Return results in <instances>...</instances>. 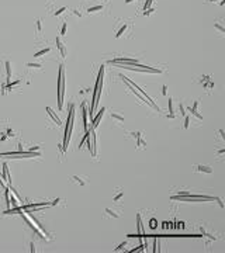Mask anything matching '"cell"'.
I'll return each instance as SVG.
<instances>
[{
  "label": "cell",
  "mask_w": 225,
  "mask_h": 253,
  "mask_svg": "<svg viewBox=\"0 0 225 253\" xmlns=\"http://www.w3.org/2000/svg\"><path fill=\"white\" fill-rule=\"evenodd\" d=\"M47 113H48V115H49V117H51V118H52V120H54V121L56 122V125H61V124H62V121H61V118H59V117L56 115L55 113H54V110H52L51 107H47Z\"/></svg>",
  "instance_id": "obj_11"
},
{
  "label": "cell",
  "mask_w": 225,
  "mask_h": 253,
  "mask_svg": "<svg viewBox=\"0 0 225 253\" xmlns=\"http://www.w3.org/2000/svg\"><path fill=\"white\" fill-rule=\"evenodd\" d=\"M6 75H7V83H10V80H11V63L8 62V61H6Z\"/></svg>",
  "instance_id": "obj_14"
},
{
  "label": "cell",
  "mask_w": 225,
  "mask_h": 253,
  "mask_svg": "<svg viewBox=\"0 0 225 253\" xmlns=\"http://www.w3.org/2000/svg\"><path fill=\"white\" fill-rule=\"evenodd\" d=\"M198 104H200L198 101H194L193 107H190V108H189V111H190V113H191V115H194L197 120H203V115H201L200 113L197 111V108H198Z\"/></svg>",
  "instance_id": "obj_9"
},
{
  "label": "cell",
  "mask_w": 225,
  "mask_h": 253,
  "mask_svg": "<svg viewBox=\"0 0 225 253\" xmlns=\"http://www.w3.org/2000/svg\"><path fill=\"white\" fill-rule=\"evenodd\" d=\"M66 28H68V23H64L62 30H61V35H66Z\"/></svg>",
  "instance_id": "obj_30"
},
{
  "label": "cell",
  "mask_w": 225,
  "mask_h": 253,
  "mask_svg": "<svg viewBox=\"0 0 225 253\" xmlns=\"http://www.w3.org/2000/svg\"><path fill=\"white\" fill-rule=\"evenodd\" d=\"M218 134H219V138H221L222 141H225V131H224V129H219V131H218Z\"/></svg>",
  "instance_id": "obj_32"
},
{
  "label": "cell",
  "mask_w": 225,
  "mask_h": 253,
  "mask_svg": "<svg viewBox=\"0 0 225 253\" xmlns=\"http://www.w3.org/2000/svg\"><path fill=\"white\" fill-rule=\"evenodd\" d=\"M179 111H180V115H183V117L186 115V113H184V106H183L182 103H179Z\"/></svg>",
  "instance_id": "obj_29"
},
{
  "label": "cell",
  "mask_w": 225,
  "mask_h": 253,
  "mask_svg": "<svg viewBox=\"0 0 225 253\" xmlns=\"http://www.w3.org/2000/svg\"><path fill=\"white\" fill-rule=\"evenodd\" d=\"M56 47H58V49H59V52H61L62 58H66V55H68V49H66V47H65V44L62 42L61 38H56Z\"/></svg>",
  "instance_id": "obj_8"
},
{
  "label": "cell",
  "mask_w": 225,
  "mask_h": 253,
  "mask_svg": "<svg viewBox=\"0 0 225 253\" xmlns=\"http://www.w3.org/2000/svg\"><path fill=\"white\" fill-rule=\"evenodd\" d=\"M225 153V149H219L218 150V155H224Z\"/></svg>",
  "instance_id": "obj_37"
},
{
  "label": "cell",
  "mask_w": 225,
  "mask_h": 253,
  "mask_svg": "<svg viewBox=\"0 0 225 253\" xmlns=\"http://www.w3.org/2000/svg\"><path fill=\"white\" fill-rule=\"evenodd\" d=\"M137 221H138V233H145L144 226H142V221H141V214H137Z\"/></svg>",
  "instance_id": "obj_16"
},
{
  "label": "cell",
  "mask_w": 225,
  "mask_h": 253,
  "mask_svg": "<svg viewBox=\"0 0 225 253\" xmlns=\"http://www.w3.org/2000/svg\"><path fill=\"white\" fill-rule=\"evenodd\" d=\"M99 10H103V6L100 4V6H94V7H90L87 10L89 13H94V11H99Z\"/></svg>",
  "instance_id": "obj_24"
},
{
  "label": "cell",
  "mask_w": 225,
  "mask_h": 253,
  "mask_svg": "<svg viewBox=\"0 0 225 253\" xmlns=\"http://www.w3.org/2000/svg\"><path fill=\"white\" fill-rule=\"evenodd\" d=\"M214 200H215L218 204H219V207H221V208H225V204H224V201H222V198H221V197H214Z\"/></svg>",
  "instance_id": "obj_27"
},
{
  "label": "cell",
  "mask_w": 225,
  "mask_h": 253,
  "mask_svg": "<svg viewBox=\"0 0 225 253\" xmlns=\"http://www.w3.org/2000/svg\"><path fill=\"white\" fill-rule=\"evenodd\" d=\"M175 117H176V115H175L173 113H170V114H168V118H175Z\"/></svg>",
  "instance_id": "obj_36"
},
{
  "label": "cell",
  "mask_w": 225,
  "mask_h": 253,
  "mask_svg": "<svg viewBox=\"0 0 225 253\" xmlns=\"http://www.w3.org/2000/svg\"><path fill=\"white\" fill-rule=\"evenodd\" d=\"M82 110H83V122H85V129H89V124H87V110H86V103L82 104Z\"/></svg>",
  "instance_id": "obj_12"
},
{
  "label": "cell",
  "mask_w": 225,
  "mask_h": 253,
  "mask_svg": "<svg viewBox=\"0 0 225 253\" xmlns=\"http://www.w3.org/2000/svg\"><path fill=\"white\" fill-rule=\"evenodd\" d=\"M27 66H28V68H32V69H40V68H42L41 63H32V62L27 63Z\"/></svg>",
  "instance_id": "obj_23"
},
{
  "label": "cell",
  "mask_w": 225,
  "mask_h": 253,
  "mask_svg": "<svg viewBox=\"0 0 225 253\" xmlns=\"http://www.w3.org/2000/svg\"><path fill=\"white\" fill-rule=\"evenodd\" d=\"M153 11H155V8L153 7H149V8H146L144 11V16L145 17H148V16H151V14H153Z\"/></svg>",
  "instance_id": "obj_25"
},
{
  "label": "cell",
  "mask_w": 225,
  "mask_h": 253,
  "mask_svg": "<svg viewBox=\"0 0 225 253\" xmlns=\"http://www.w3.org/2000/svg\"><path fill=\"white\" fill-rule=\"evenodd\" d=\"M134 0H125V3H132Z\"/></svg>",
  "instance_id": "obj_38"
},
{
  "label": "cell",
  "mask_w": 225,
  "mask_h": 253,
  "mask_svg": "<svg viewBox=\"0 0 225 253\" xmlns=\"http://www.w3.org/2000/svg\"><path fill=\"white\" fill-rule=\"evenodd\" d=\"M73 14L76 17H83V13H82L80 8H73Z\"/></svg>",
  "instance_id": "obj_26"
},
{
  "label": "cell",
  "mask_w": 225,
  "mask_h": 253,
  "mask_svg": "<svg viewBox=\"0 0 225 253\" xmlns=\"http://www.w3.org/2000/svg\"><path fill=\"white\" fill-rule=\"evenodd\" d=\"M104 111H106V108H104V107H103L101 110L99 111V114H97V117H94V118H93V121H92V124H93V125H92V128H93V129H94V128H96V126L99 125V122H100V120L103 118V115H104Z\"/></svg>",
  "instance_id": "obj_10"
},
{
  "label": "cell",
  "mask_w": 225,
  "mask_h": 253,
  "mask_svg": "<svg viewBox=\"0 0 225 253\" xmlns=\"http://www.w3.org/2000/svg\"><path fill=\"white\" fill-rule=\"evenodd\" d=\"M64 92H65V66L61 65L59 76H58V107L62 110L64 106Z\"/></svg>",
  "instance_id": "obj_2"
},
{
  "label": "cell",
  "mask_w": 225,
  "mask_h": 253,
  "mask_svg": "<svg viewBox=\"0 0 225 253\" xmlns=\"http://www.w3.org/2000/svg\"><path fill=\"white\" fill-rule=\"evenodd\" d=\"M73 118H75V108H71L69 111V118H68V124H66V128H65V138H64V149H68V143H69V138H71V132H72V128H73Z\"/></svg>",
  "instance_id": "obj_3"
},
{
  "label": "cell",
  "mask_w": 225,
  "mask_h": 253,
  "mask_svg": "<svg viewBox=\"0 0 225 253\" xmlns=\"http://www.w3.org/2000/svg\"><path fill=\"white\" fill-rule=\"evenodd\" d=\"M35 27H37V32L42 31V20H41V18H38V20L35 21Z\"/></svg>",
  "instance_id": "obj_22"
},
{
  "label": "cell",
  "mask_w": 225,
  "mask_h": 253,
  "mask_svg": "<svg viewBox=\"0 0 225 253\" xmlns=\"http://www.w3.org/2000/svg\"><path fill=\"white\" fill-rule=\"evenodd\" d=\"M214 28H215V30H218V31L221 32V34H224V32H225V27H224V25H221L219 23H215V24H214Z\"/></svg>",
  "instance_id": "obj_21"
},
{
  "label": "cell",
  "mask_w": 225,
  "mask_h": 253,
  "mask_svg": "<svg viewBox=\"0 0 225 253\" xmlns=\"http://www.w3.org/2000/svg\"><path fill=\"white\" fill-rule=\"evenodd\" d=\"M125 246H127V242H124V243H121V245L118 246V247H117V249H115V250H122V249H124V247H125Z\"/></svg>",
  "instance_id": "obj_35"
},
{
  "label": "cell",
  "mask_w": 225,
  "mask_h": 253,
  "mask_svg": "<svg viewBox=\"0 0 225 253\" xmlns=\"http://www.w3.org/2000/svg\"><path fill=\"white\" fill-rule=\"evenodd\" d=\"M51 52V48H45V49H41V51H38L35 55H34V58H40V56L45 55V54H49Z\"/></svg>",
  "instance_id": "obj_18"
},
{
  "label": "cell",
  "mask_w": 225,
  "mask_h": 253,
  "mask_svg": "<svg viewBox=\"0 0 225 253\" xmlns=\"http://www.w3.org/2000/svg\"><path fill=\"white\" fill-rule=\"evenodd\" d=\"M111 118L115 120L117 122H124V117L120 115V114H117V113H111Z\"/></svg>",
  "instance_id": "obj_20"
},
{
  "label": "cell",
  "mask_w": 225,
  "mask_h": 253,
  "mask_svg": "<svg viewBox=\"0 0 225 253\" xmlns=\"http://www.w3.org/2000/svg\"><path fill=\"white\" fill-rule=\"evenodd\" d=\"M71 180H72V183L78 184V186H80V187H86V186L89 184V177L87 176L73 174V176H71Z\"/></svg>",
  "instance_id": "obj_4"
},
{
  "label": "cell",
  "mask_w": 225,
  "mask_h": 253,
  "mask_svg": "<svg viewBox=\"0 0 225 253\" xmlns=\"http://www.w3.org/2000/svg\"><path fill=\"white\" fill-rule=\"evenodd\" d=\"M194 170L198 172V173H208V174L212 173V167L208 166V165H196Z\"/></svg>",
  "instance_id": "obj_7"
},
{
  "label": "cell",
  "mask_w": 225,
  "mask_h": 253,
  "mask_svg": "<svg viewBox=\"0 0 225 253\" xmlns=\"http://www.w3.org/2000/svg\"><path fill=\"white\" fill-rule=\"evenodd\" d=\"M103 75H104V68L101 66V69L99 72V78H97L96 82V87H94V94H93V103H92V107H90V117L93 118V113L96 110L97 103H99V97L101 94V87H103Z\"/></svg>",
  "instance_id": "obj_1"
},
{
  "label": "cell",
  "mask_w": 225,
  "mask_h": 253,
  "mask_svg": "<svg viewBox=\"0 0 225 253\" xmlns=\"http://www.w3.org/2000/svg\"><path fill=\"white\" fill-rule=\"evenodd\" d=\"M122 197H124V191H122V190H120V191H118V193H117V194L112 197V201H114V203H120Z\"/></svg>",
  "instance_id": "obj_17"
},
{
  "label": "cell",
  "mask_w": 225,
  "mask_h": 253,
  "mask_svg": "<svg viewBox=\"0 0 225 253\" xmlns=\"http://www.w3.org/2000/svg\"><path fill=\"white\" fill-rule=\"evenodd\" d=\"M189 126H190V117H189V115H184V128L189 129Z\"/></svg>",
  "instance_id": "obj_28"
},
{
  "label": "cell",
  "mask_w": 225,
  "mask_h": 253,
  "mask_svg": "<svg viewBox=\"0 0 225 253\" xmlns=\"http://www.w3.org/2000/svg\"><path fill=\"white\" fill-rule=\"evenodd\" d=\"M104 217H108V218H121V208H110L107 207L104 210Z\"/></svg>",
  "instance_id": "obj_5"
},
{
  "label": "cell",
  "mask_w": 225,
  "mask_h": 253,
  "mask_svg": "<svg viewBox=\"0 0 225 253\" xmlns=\"http://www.w3.org/2000/svg\"><path fill=\"white\" fill-rule=\"evenodd\" d=\"M152 1H153V0H146V3H145V6H144V10H146V8H149V7H151Z\"/></svg>",
  "instance_id": "obj_33"
},
{
  "label": "cell",
  "mask_w": 225,
  "mask_h": 253,
  "mask_svg": "<svg viewBox=\"0 0 225 253\" xmlns=\"http://www.w3.org/2000/svg\"><path fill=\"white\" fill-rule=\"evenodd\" d=\"M135 139H137V149H145L146 148V141L142 138V135L135 138Z\"/></svg>",
  "instance_id": "obj_13"
},
{
  "label": "cell",
  "mask_w": 225,
  "mask_h": 253,
  "mask_svg": "<svg viewBox=\"0 0 225 253\" xmlns=\"http://www.w3.org/2000/svg\"><path fill=\"white\" fill-rule=\"evenodd\" d=\"M210 1H211V3H214V1H217V0H210Z\"/></svg>",
  "instance_id": "obj_39"
},
{
  "label": "cell",
  "mask_w": 225,
  "mask_h": 253,
  "mask_svg": "<svg viewBox=\"0 0 225 253\" xmlns=\"http://www.w3.org/2000/svg\"><path fill=\"white\" fill-rule=\"evenodd\" d=\"M200 83H203V86L205 90H210V89H214V82L211 80L210 76H201L200 78Z\"/></svg>",
  "instance_id": "obj_6"
},
{
  "label": "cell",
  "mask_w": 225,
  "mask_h": 253,
  "mask_svg": "<svg viewBox=\"0 0 225 253\" xmlns=\"http://www.w3.org/2000/svg\"><path fill=\"white\" fill-rule=\"evenodd\" d=\"M162 94H163V96H166V94H168V86H166V85H165V86L162 87Z\"/></svg>",
  "instance_id": "obj_34"
},
{
  "label": "cell",
  "mask_w": 225,
  "mask_h": 253,
  "mask_svg": "<svg viewBox=\"0 0 225 253\" xmlns=\"http://www.w3.org/2000/svg\"><path fill=\"white\" fill-rule=\"evenodd\" d=\"M3 179L7 180V182H11V180H10V173H8L7 163H3Z\"/></svg>",
  "instance_id": "obj_15"
},
{
  "label": "cell",
  "mask_w": 225,
  "mask_h": 253,
  "mask_svg": "<svg viewBox=\"0 0 225 253\" xmlns=\"http://www.w3.org/2000/svg\"><path fill=\"white\" fill-rule=\"evenodd\" d=\"M127 28H128V25H127V24H124V25L121 27L120 30L117 31V34H115V37H117V38H120V37H122V34H124V32L127 31Z\"/></svg>",
  "instance_id": "obj_19"
},
{
  "label": "cell",
  "mask_w": 225,
  "mask_h": 253,
  "mask_svg": "<svg viewBox=\"0 0 225 253\" xmlns=\"http://www.w3.org/2000/svg\"><path fill=\"white\" fill-rule=\"evenodd\" d=\"M65 10H66V7H61V8H58V10L55 11V16H56V17H58V16H61V14L64 13Z\"/></svg>",
  "instance_id": "obj_31"
}]
</instances>
